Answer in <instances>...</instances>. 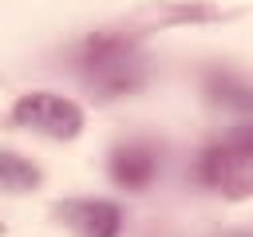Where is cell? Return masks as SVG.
Listing matches in <instances>:
<instances>
[{"label": "cell", "instance_id": "cell-6", "mask_svg": "<svg viewBox=\"0 0 253 237\" xmlns=\"http://www.w3.org/2000/svg\"><path fill=\"white\" fill-rule=\"evenodd\" d=\"M202 91L213 107L221 111H233V115H253V83L245 75H233V71H206L202 79Z\"/></svg>", "mask_w": 253, "mask_h": 237}, {"label": "cell", "instance_id": "cell-1", "mask_svg": "<svg viewBox=\"0 0 253 237\" xmlns=\"http://www.w3.org/2000/svg\"><path fill=\"white\" fill-rule=\"evenodd\" d=\"M79 67L87 87L99 91V99H123L146 83V59L134 43L119 36H91L79 51Z\"/></svg>", "mask_w": 253, "mask_h": 237}, {"label": "cell", "instance_id": "cell-3", "mask_svg": "<svg viewBox=\"0 0 253 237\" xmlns=\"http://www.w3.org/2000/svg\"><path fill=\"white\" fill-rule=\"evenodd\" d=\"M51 217L75 237H119L123 205L111 198H63L51 205Z\"/></svg>", "mask_w": 253, "mask_h": 237}, {"label": "cell", "instance_id": "cell-7", "mask_svg": "<svg viewBox=\"0 0 253 237\" xmlns=\"http://www.w3.org/2000/svg\"><path fill=\"white\" fill-rule=\"evenodd\" d=\"M43 182V170L24 158L20 150H0V190L4 194H32Z\"/></svg>", "mask_w": 253, "mask_h": 237}, {"label": "cell", "instance_id": "cell-5", "mask_svg": "<svg viewBox=\"0 0 253 237\" xmlns=\"http://www.w3.org/2000/svg\"><path fill=\"white\" fill-rule=\"evenodd\" d=\"M198 182L210 186V190H217V194H225V198H233V201H241V198L253 194V170L241 158H233L221 142H210L202 150V158H198Z\"/></svg>", "mask_w": 253, "mask_h": 237}, {"label": "cell", "instance_id": "cell-4", "mask_svg": "<svg viewBox=\"0 0 253 237\" xmlns=\"http://www.w3.org/2000/svg\"><path fill=\"white\" fill-rule=\"evenodd\" d=\"M158 146L142 142V138H126V142H115L111 154H107V174L119 190H130V194H142L150 190V182L158 178Z\"/></svg>", "mask_w": 253, "mask_h": 237}, {"label": "cell", "instance_id": "cell-9", "mask_svg": "<svg viewBox=\"0 0 253 237\" xmlns=\"http://www.w3.org/2000/svg\"><path fill=\"white\" fill-rule=\"evenodd\" d=\"M233 237H253V233H233Z\"/></svg>", "mask_w": 253, "mask_h": 237}, {"label": "cell", "instance_id": "cell-2", "mask_svg": "<svg viewBox=\"0 0 253 237\" xmlns=\"http://www.w3.org/2000/svg\"><path fill=\"white\" fill-rule=\"evenodd\" d=\"M16 126L32 130V134H43V138H55V142H71L83 134V107L55 95V91H28L12 103V115H8Z\"/></svg>", "mask_w": 253, "mask_h": 237}, {"label": "cell", "instance_id": "cell-8", "mask_svg": "<svg viewBox=\"0 0 253 237\" xmlns=\"http://www.w3.org/2000/svg\"><path fill=\"white\" fill-rule=\"evenodd\" d=\"M233 158H241L249 170H253V122H237L233 130H225L221 138H217Z\"/></svg>", "mask_w": 253, "mask_h": 237}]
</instances>
